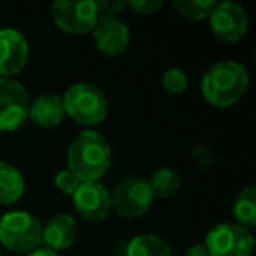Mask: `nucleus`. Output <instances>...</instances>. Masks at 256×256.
Returning a JSON list of instances; mask_svg holds the SVG:
<instances>
[{"instance_id":"f257e3e1","label":"nucleus","mask_w":256,"mask_h":256,"mask_svg":"<svg viewBox=\"0 0 256 256\" xmlns=\"http://www.w3.org/2000/svg\"><path fill=\"white\" fill-rule=\"evenodd\" d=\"M68 170L81 182H96L107 174L112 151L107 139L96 130H82L67 151Z\"/></svg>"},{"instance_id":"f03ea898","label":"nucleus","mask_w":256,"mask_h":256,"mask_svg":"<svg viewBox=\"0 0 256 256\" xmlns=\"http://www.w3.org/2000/svg\"><path fill=\"white\" fill-rule=\"evenodd\" d=\"M249 88L248 68L234 60L214 64L202 78L204 98L216 107H230L242 98Z\"/></svg>"},{"instance_id":"7ed1b4c3","label":"nucleus","mask_w":256,"mask_h":256,"mask_svg":"<svg viewBox=\"0 0 256 256\" xmlns=\"http://www.w3.org/2000/svg\"><path fill=\"white\" fill-rule=\"evenodd\" d=\"M65 116L79 124H98L107 118L109 100L106 93L92 82H76L62 96Z\"/></svg>"},{"instance_id":"20e7f679","label":"nucleus","mask_w":256,"mask_h":256,"mask_svg":"<svg viewBox=\"0 0 256 256\" xmlns=\"http://www.w3.org/2000/svg\"><path fill=\"white\" fill-rule=\"evenodd\" d=\"M44 224L26 210H11L2 216L0 244L18 254H28L42 244Z\"/></svg>"},{"instance_id":"39448f33","label":"nucleus","mask_w":256,"mask_h":256,"mask_svg":"<svg viewBox=\"0 0 256 256\" xmlns=\"http://www.w3.org/2000/svg\"><path fill=\"white\" fill-rule=\"evenodd\" d=\"M30 95L23 82L0 78V132H16L28 121Z\"/></svg>"},{"instance_id":"423d86ee","label":"nucleus","mask_w":256,"mask_h":256,"mask_svg":"<svg viewBox=\"0 0 256 256\" xmlns=\"http://www.w3.org/2000/svg\"><path fill=\"white\" fill-rule=\"evenodd\" d=\"M210 256H251L254 235L246 226L235 223H220L209 230L206 242Z\"/></svg>"},{"instance_id":"0eeeda50","label":"nucleus","mask_w":256,"mask_h":256,"mask_svg":"<svg viewBox=\"0 0 256 256\" xmlns=\"http://www.w3.org/2000/svg\"><path fill=\"white\" fill-rule=\"evenodd\" d=\"M153 200L150 181L142 178L123 179L110 193V207L123 218L144 216L153 206Z\"/></svg>"},{"instance_id":"6e6552de","label":"nucleus","mask_w":256,"mask_h":256,"mask_svg":"<svg viewBox=\"0 0 256 256\" xmlns=\"http://www.w3.org/2000/svg\"><path fill=\"white\" fill-rule=\"evenodd\" d=\"M51 14L58 28L74 36L92 32L100 18L95 0H54Z\"/></svg>"},{"instance_id":"1a4fd4ad","label":"nucleus","mask_w":256,"mask_h":256,"mask_svg":"<svg viewBox=\"0 0 256 256\" xmlns=\"http://www.w3.org/2000/svg\"><path fill=\"white\" fill-rule=\"evenodd\" d=\"M210 30L218 39L224 42H237L246 36L249 26V18L246 9L237 2H218L209 18Z\"/></svg>"},{"instance_id":"9d476101","label":"nucleus","mask_w":256,"mask_h":256,"mask_svg":"<svg viewBox=\"0 0 256 256\" xmlns=\"http://www.w3.org/2000/svg\"><path fill=\"white\" fill-rule=\"evenodd\" d=\"M30 46L16 28H0V78H12L25 68Z\"/></svg>"},{"instance_id":"9b49d317","label":"nucleus","mask_w":256,"mask_h":256,"mask_svg":"<svg viewBox=\"0 0 256 256\" xmlns=\"http://www.w3.org/2000/svg\"><path fill=\"white\" fill-rule=\"evenodd\" d=\"M74 207L82 220L100 223L110 212V193L100 182H81L72 195Z\"/></svg>"},{"instance_id":"f8f14e48","label":"nucleus","mask_w":256,"mask_h":256,"mask_svg":"<svg viewBox=\"0 0 256 256\" xmlns=\"http://www.w3.org/2000/svg\"><path fill=\"white\" fill-rule=\"evenodd\" d=\"M92 32L98 51L109 56L123 54L130 44V28L123 20H120V16L118 18L100 16Z\"/></svg>"},{"instance_id":"ddd939ff","label":"nucleus","mask_w":256,"mask_h":256,"mask_svg":"<svg viewBox=\"0 0 256 256\" xmlns=\"http://www.w3.org/2000/svg\"><path fill=\"white\" fill-rule=\"evenodd\" d=\"M78 237V223L70 214H58L42 226V244L44 248L58 252L68 249Z\"/></svg>"},{"instance_id":"4468645a","label":"nucleus","mask_w":256,"mask_h":256,"mask_svg":"<svg viewBox=\"0 0 256 256\" xmlns=\"http://www.w3.org/2000/svg\"><path fill=\"white\" fill-rule=\"evenodd\" d=\"M28 120L40 128H54L65 120V109L62 96L56 93H44L30 102Z\"/></svg>"},{"instance_id":"2eb2a0df","label":"nucleus","mask_w":256,"mask_h":256,"mask_svg":"<svg viewBox=\"0 0 256 256\" xmlns=\"http://www.w3.org/2000/svg\"><path fill=\"white\" fill-rule=\"evenodd\" d=\"M25 193V178L18 167L0 160V206H12Z\"/></svg>"},{"instance_id":"dca6fc26","label":"nucleus","mask_w":256,"mask_h":256,"mask_svg":"<svg viewBox=\"0 0 256 256\" xmlns=\"http://www.w3.org/2000/svg\"><path fill=\"white\" fill-rule=\"evenodd\" d=\"M124 256H172V249L160 235L140 234L128 242Z\"/></svg>"},{"instance_id":"f3484780","label":"nucleus","mask_w":256,"mask_h":256,"mask_svg":"<svg viewBox=\"0 0 256 256\" xmlns=\"http://www.w3.org/2000/svg\"><path fill=\"white\" fill-rule=\"evenodd\" d=\"M150 186L154 198H170L181 188V176L170 167L158 168L150 179Z\"/></svg>"},{"instance_id":"a211bd4d","label":"nucleus","mask_w":256,"mask_h":256,"mask_svg":"<svg viewBox=\"0 0 256 256\" xmlns=\"http://www.w3.org/2000/svg\"><path fill=\"white\" fill-rule=\"evenodd\" d=\"M234 214L237 218L238 224L246 228H251L256 224V188L248 186L244 188L234 204Z\"/></svg>"},{"instance_id":"6ab92c4d","label":"nucleus","mask_w":256,"mask_h":256,"mask_svg":"<svg viewBox=\"0 0 256 256\" xmlns=\"http://www.w3.org/2000/svg\"><path fill=\"white\" fill-rule=\"evenodd\" d=\"M216 4V0H174V9L182 18L200 22L209 18Z\"/></svg>"},{"instance_id":"aec40b11","label":"nucleus","mask_w":256,"mask_h":256,"mask_svg":"<svg viewBox=\"0 0 256 256\" xmlns=\"http://www.w3.org/2000/svg\"><path fill=\"white\" fill-rule=\"evenodd\" d=\"M162 82H164V88L168 93L178 95V93H182L188 88V74L181 67H170L165 70Z\"/></svg>"},{"instance_id":"412c9836","label":"nucleus","mask_w":256,"mask_h":256,"mask_svg":"<svg viewBox=\"0 0 256 256\" xmlns=\"http://www.w3.org/2000/svg\"><path fill=\"white\" fill-rule=\"evenodd\" d=\"M79 184H81V181H79L68 168L56 172V176H54V186H56V190H60L64 195L72 196L76 193V190L79 188Z\"/></svg>"},{"instance_id":"4be33fe9","label":"nucleus","mask_w":256,"mask_h":256,"mask_svg":"<svg viewBox=\"0 0 256 256\" xmlns=\"http://www.w3.org/2000/svg\"><path fill=\"white\" fill-rule=\"evenodd\" d=\"M98 16H109V18H118V14L123 12L126 8L124 0H95Z\"/></svg>"},{"instance_id":"5701e85b","label":"nucleus","mask_w":256,"mask_h":256,"mask_svg":"<svg viewBox=\"0 0 256 256\" xmlns=\"http://www.w3.org/2000/svg\"><path fill=\"white\" fill-rule=\"evenodd\" d=\"M193 160L196 162V165L202 168H209L210 165L216 162V153L210 146L207 144H198L193 150Z\"/></svg>"},{"instance_id":"b1692460","label":"nucleus","mask_w":256,"mask_h":256,"mask_svg":"<svg viewBox=\"0 0 256 256\" xmlns=\"http://www.w3.org/2000/svg\"><path fill=\"white\" fill-rule=\"evenodd\" d=\"M164 0H130L126 6L137 11L139 14H153L164 8Z\"/></svg>"},{"instance_id":"393cba45","label":"nucleus","mask_w":256,"mask_h":256,"mask_svg":"<svg viewBox=\"0 0 256 256\" xmlns=\"http://www.w3.org/2000/svg\"><path fill=\"white\" fill-rule=\"evenodd\" d=\"M186 256H210V252L204 242H196V244L190 246V249L186 251Z\"/></svg>"},{"instance_id":"a878e982","label":"nucleus","mask_w":256,"mask_h":256,"mask_svg":"<svg viewBox=\"0 0 256 256\" xmlns=\"http://www.w3.org/2000/svg\"><path fill=\"white\" fill-rule=\"evenodd\" d=\"M26 256H60V254L48 248H37V249H34V251H30Z\"/></svg>"},{"instance_id":"bb28decb","label":"nucleus","mask_w":256,"mask_h":256,"mask_svg":"<svg viewBox=\"0 0 256 256\" xmlns=\"http://www.w3.org/2000/svg\"><path fill=\"white\" fill-rule=\"evenodd\" d=\"M2 216H4V214H2V212H0V223H2Z\"/></svg>"}]
</instances>
